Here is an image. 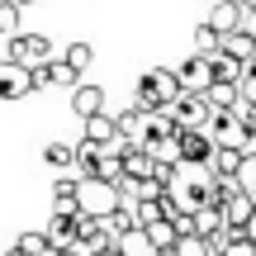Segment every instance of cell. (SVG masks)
Returning <instances> with one entry per match:
<instances>
[{
    "label": "cell",
    "instance_id": "1",
    "mask_svg": "<svg viewBox=\"0 0 256 256\" xmlns=\"http://www.w3.org/2000/svg\"><path fill=\"white\" fill-rule=\"evenodd\" d=\"M180 76L171 72V66H152V72L138 76V110L156 114V110H171L176 100H180Z\"/></svg>",
    "mask_w": 256,
    "mask_h": 256
},
{
    "label": "cell",
    "instance_id": "2",
    "mask_svg": "<svg viewBox=\"0 0 256 256\" xmlns=\"http://www.w3.org/2000/svg\"><path fill=\"white\" fill-rule=\"evenodd\" d=\"M76 209L90 214V218H110L114 209H124V194H119V185H110V180H81Z\"/></svg>",
    "mask_w": 256,
    "mask_h": 256
},
{
    "label": "cell",
    "instance_id": "3",
    "mask_svg": "<svg viewBox=\"0 0 256 256\" xmlns=\"http://www.w3.org/2000/svg\"><path fill=\"white\" fill-rule=\"evenodd\" d=\"M5 62L24 66V72L48 66V62H52V43H48L43 34H19V38H10V57H5Z\"/></svg>",
    "mask_w": 256,
    "mask_h": 256
},
{
    "label": "cell",
    "instance_id": "4",
    "mask_svg": "<svg viewBox=\"0 0 256 256\" xmlns=\"http://www.w3.org/2000/svg\"><path fill=\"white\" fill-rule=\"evenodd\" d=\"M166 114L176 119V128H180V133H185V128H209V119H214L209 100H204V95H190V90H185V95H180V100H176Z\"/></svg>",
    "mask_w": 256,
    "mask_h": 256
},
{
    "label": "cell",
    "instance_id": "5",
    "mask_svg": "<svg viewBox=\"0 0 256 256\" xmlns=\"http://www.w3.org/2000/svg\"><path fill=\"white\" fill-rule=\"evenodd\" d=\"M48 242H52L57 252H72L76 242H81V209H62V214H52V223H48Z\"/></svg>",
    "mask_w": 256,
    "mask_h": 256
},
{
    "label": "cell",
    "instance_id": "6",
    "mask_svg": "<svg viewBox=\"0 0 256 256\" xmlns=\"http://www.w3.org/2000/svg\"><path fill=\"white\" fill-rule=\"evenodd\" d=\"M214 138H209V128H185L180 133V162L185 166H209L214 162Z\"/></svg>",
    "mask_w": 256,
    "mask_h": 256
},
{
    "label": "cell",
    "instance_id": "7",
    "mask_svg": "<svg viewBox=\"0 0 256 256\" xmlns=\"http://www.w3.org/2000/svg\"><path fill=\"white\" fill-rule=\"evenodd\" d=\"M180 90H190V95H209V86H214V62L209 57H200L194 52L190 62H180Z\"/></svg>",
    "mask_w": 256,
    "mask_h": 256
},
{
    "label": "cell",
    "instance_id": "8",
    "mask_svg": "<svg viewBox=\"0 0 256 256\" xmlns=\"http://www.w3.org/2000/svg\"><path fill=\"white\" fill-rule=\"evenodd\" d=\"M34 95V76L14 62H0V100H24Z\"/></svg>",
    "mask_w": 256,
    "mask_h": 256
},
{
    "label": "cell",
    "instance_id": "9",
    "mask_svg": "<svg viewBox=\"0 0 256 256\" xmlns=\"http://www.w3.org/2000/svg\"><path fill=\"white\" fill-rule=\"evenodd\" d=\"M204 24H209V28H218V34L228 38V34H238V28L247 24V10H242L238 0H218V5L209 10V19H204Z\"/></svg>",
    "mask_w": 256,
    "mask_h": 256
},
{
    "label": "cell",
    "instance_id": "10",
    "mask_svg": "<svg viewBox=\"0 0 256 256\" xmlns=\"http://www.w3.org/2000/svg\"><path fill=\"white\" fill-rule=\"evenodd\" d=\"M152 171H156V156L147 152V147L128 142L124 147V176H128V180H152Z\"/></svg>",
    "mask_w": 256,
    "mask_h": 256
},
{
    "label": "cell",
    "instance_id": "11",
    "mask_svg": "<svg viewBox=\"0 0 256 256\" xmlns=\"http://www.w3.org/2000/svg\"><path fill=\"white\" fill-rule=\"evenodd\" d=\"M252 214H256V200L252 194H232L228 204H223V218H228V232H247V223H252Z\"/></svg>",
    "mask_w": 256,
    "mask_h": 256
},
{
    "label": "cell",
    "instance_id": "12",
    "mask_svg": "<svg viewBox=\"0 0 256 256\" xmlns=\"http://www.w3.org/2000/svg\"><path fill=\"white\" fill-rule=\"evenodd\" d=\"M100 166H104V147H95V142H76V176L81 180H100Z\"/></svg>",
    "mask_w": 256,
    "mask_h": 256
},
{
    "label": "cell",
    "instance_id": "13",
    "mask_svg": "<svg viewBox=\"0 0 256 256\" xmlns=\"http://www.w3.org/2000/svg\"><path fill=\"white\" fill-rule=\"evenodd\" d=\"M72 110L81 114V124L95 119V114H104V90H100V86H76V90H72Z\"/></svg>",
    "mask_w": 256,
    "mask_h": 256
},
{
    "label": "cell",
    "instance_id": "14",
    "mask_svg": "<svg viewBox=\"0 0 256 256\" xmlns=\"http://www.w3.org/2000/svg\"><path fill=\"white\" fill-rule=\"evenodd\" d=\"M114 119H119V138H124V142H138V147L147 142V110H138V104H133V110L114 114Z\"/></svg>",
    "mask_w": 256,
    "mask_h": 256
},
{
    "label": "cell",
    "instance_id": "15",
    "mask_svg": "<svg viewBox=\"0 0 256 256\" xmlns=\"http://www.w3.org/2000/svg\"><path fill=\"white\" fill-rule=\"evenodd\" d=\"M242 162H247V152H238V147H218V152H214V162H209V171L223 176V180H238Z\"/></svg>",
    "mask_w": 256,
    "mask_h": 256
},
{
    "label": "cell",
    "instance_id": "16",
    "mask_svg": "<svg viewBox=\"0 0 256 256\" xmlns=\"http://www.w3.org/2000/svg\"><path fill=\"white\" fill-rule=\"evenodd\" d=\"M76 194H81V176H57L52 180V214L76 209Z\"/></svg>",
    "mask_w": 256,
    "mask_h": 256
},
{
    "label": "cell",
    "instance_id": "17",
    "mask_svg": "<svg viewBox=\"0 0 256 256\" xmlns=\"http://www.w3.org/2000/svg\"><path fill=\"white\" fill-rule=\"evenodd\" d=\"M223 52L252 66V62H256V38L247 34V28H238V34H228V38H223Z\"/></svg>",
    "mask_w": 256,
    "mask_h": 256
},
{
    "label": "cell",
    "instance_id": "18",
    "mask_svg": "<svg viewBox=\"0 0 256 256\" xmlns=\"http://www.w3.org/2000/svg\"><path fill=\"white\" fill-rule=\"evenodd\" d=\"M209 62H214V81H228V86H242V76H247V62H238V57H228V52L209 57Z\"/></svg>",
    "mask_w": 256,
    "mask_h": 256
},
{
    "label": "cell",
    "instance_id": "19",
    "mask_svg": "<svg viewBox=\"0 0 256 256\" xmlns=\"http://www.w3.org/2000/svg\"><path fill=\"white\" fill-rule=\"evenodd\" d=\"M142 232L152 238V247L162 252V256H171V252H176V242H180V232H176V223H171V218L152 223V228H142Z\"/></svg>",
    "mask_w": 256,
    "mask_h": 256
},
{
    "label": "cell",
    "instance_id": "20",
    "mask_svg": "<svg viewBox=\"0 0 256 256\" xmlns=\"http://www.w3.org/2000/svg\"><path fill=\"white\" fill-rule=\"evenodd\" d=\"M119 252H124V256H162V252L152 247V238H147L142 228H133V232H124V238H119Z\"/></svg>",
    "mask_w": 256,
    "mask_h": 256
},
{
    "label": "cell",
    "instance_id": "21",
    "mask_svg": "<svg viewBox=\"0 0 256 256\" xmlns=\"http://www.w3.org/2000/svg\"><path fill=\"white\" fill-rule=\"evenodd\" d=\"M194 52H200V57H218L223 52V34L209 28V24H200V28H194Z\"/></svg>",
    "mask_w": 256,
    "mask_h": 256
},
{
    "label": "cell",
    "instance_id": "22",
    "mask_svg": "<svg viewBox=\"0 0 256 256\" xmlns=\"http://www.w3.org/2000/svg\"><path fill=\"white\" fill-rule=\"evenodd\" d=\"M48 72H52V86H62V90H76V86H81V72H76L66 57H52Z\"/></svg>",
    "mask_w": 256,
    "mask_h": 256
},
{
    "label": "cell",
    "instance_id": "23",
    "mask_svg": "<svg viewBox=\"0 0 256 256\" xmlns=\"http://www.w3.org/2000/svg\"><path fill=\"white\" fill-rule=\"evenodd\" d=\"M48 166H57V171H76V147L72 142H48Z\"/></svg>",
    "mask_w": 256,
    "mask_h": 256
},
{
    "label": "cell",
    "instance_id": "24",
    "mask_svg": "<svg viewBox=\"0 0 256 256\" xmlns=\"http://www.w3.org/2000/svg\"><path fill=\"white\" fill-rule=\"evenodd\" d=\"M104 228H110V238H114V242H119L124 232H133V228H138V218H133V204H124V209H114L110 218H104Z\"/></svg>",
    "mask_w": 256,
    "mask_h": 256
},
{
    "label": "cell",
    "instance_id": "25",
    "mask_svg": "<svg viewBox=\"0 0 256 256\" xmlns=\"http://www.w3.org/2000/svg\"><path fill=\"white\" fill-rule=\"evenodd\" d=\"M171 256H218V252H214V242H209V238L190 232V238H180V242H176V252H171Z\"/></svg>",
    "mask_w": 256,
    "mask_h": 256
},
{
    "label": "cell",
    "instance_id": "26",
    "mask_svg": "<svg viewBox=\"0 0 256 256\" xmlns=\"http://www.w3.org/2000/svg\"><path fill=\"white\" fill-rule=\"evenodd\" d=\"M19 19H24V5L0 0V34H5V38H19Z\"/></svg>",
    "mask_w": 256,
    "mask_h": 256
},
{
    "label": "cell",
    "instance_id": "27",
    "mask_svg": "<svg viewBox=\"0 0 256 256\" xmlns=\"http://www.w3.org/2000/svg\"><path fill=\"white\" fill-rule=\"evenodd\" d=\"M24 256H48V252H57L52 242H48V232H19V242H14Z\"/></svg>",
    "mask_w": 256,
    "mask_h": 256
},
{
    "label": "cell",
    "instance_id": "28",
    "mask_svg": "<svg viewBox=\"0 0 256 256\" xmlns=\"http://www.w3.org/2000/svg\"><path fill=\"white\" fill-rule=\"evenodd\" d=\"M133 218H138V228H152V223L166 218V209H162V200H142V204H133Z\"/></svg>",
    "mask_w": 256,
    "mask_h": 256
},
{
    "label": "cell",
    "instance_id": "29",
    "mask_svg": "<svg viewBox=\"0 0 256 256\" xmlns=\"http://www.w3.org/2000/svg\"><path fill=\"white\" fill-rule=\"evenodd\" d=\"M238 190L256 200V152H247V162H242V171H238Z\"/></svg>",
    "mask_w": 256,
    "mask_h": 256
},
{
    "label": "cell",
    "instance_id": "30",
    "mask_svg": "<svg viewBox=\"0 0 256 256\" xmlns=\"http://www.w3.org/2000/svg\"><path fill=\"white\" fill-rule=\"evenodd\" d=\"M218 256H256V242L247 238V232H232V238H228V247H223Z\"/></svg>",
    "mask_w": 256,
    "mask_h": 256
},
{
    "label": "cell",
    "instance_id": "31",
    "mask_svg": "<svg viewBox=\"0 0 256 256\" xmlns=\"http://www.w3.org/2000/svg\"><path fill=\"white\" fill-rule=\"evenodd\" d=\"M66 62H72L76 72H86V66L95 62V48L90 43H72V48H66Z\"/></svg>",
    "mask_w": 256,
    "mask_h": 256
},
{
    "label": "cell",
    "instance_id": "32",
    "mask_svg": "<svg viewBox=\"0 0 256 256\" xmlns=\"http://www.w3.org/2000/svg\"><path fill=\"white\" fill-rule=\"evenodd\" d=\"M242 104L256 110V72H252V66H247V76H242Z\"/></svg>",
    "mask_w": 256,
    "mask_h": 256
},
{
    "label": "cell",
    "instance_id": "33",
    "mask_svg": "<svg viewBox=\"0 0 256 256\" xmlns=\"http://www.w3.org/2000/svg\"><path fill=\"white\" fill-rule=\"evenodd\" d=\"M28 76H34V90H48V86H52V72H48V66H34Z\"/></svg>",
    "mask_w": 256,
    "mask_h": 256
},
{
    "label": "cell",
    "instance_id": "34",
    "mask_svg": "<svg viewBox=\"0 0 256 256\" xmlns=\"http://www.w3.org/2000/svg\"><path fill=\"white\" fill-rule=\"evenodd\" d=\"M242 28H247V34L256 38V10H247V24H242Z\"/></svg>",
    "mask_w": 256,
    "mask_h": 256
},
{
    "label": "cell",
    "instance_id": "35",
    "mask_svg": "<svg viewBox=\"0 0 256 256\" xmlns=\"http://www.w3.org/2000/svg\"><path fill=\"white\" fill-rule=\"evenodd\" d=\"M95 256H124V252H119V247H110V252H95Z\"/></svg>",
    "mask_w": 256,
    "mask_h": 256
},
{
    "label": "cell",
    "instance_id": "36",
    "mask_svg": "<svg viewBox=\"0 0 256 256\" xmlns=\"http://www.w3.org/2000/svg\"><path fill=\"white\" fill-rule=\"evenodd\" d=\"M238 5H242V10H256V0H238Z\"/></svg>",
    "mask_w": 256,
    "mask_h": 256
},
{
    "label": "cell",
    "instance_id": "37",
    "mask_svg": "<svg viewBox=\"0 0 256 256\" xmlns=\"http://www.w3.org/2000/svg\"><path fill=\"white\" fill-rule=\"evenodd\" d=\"M14 5H24V10H28V5H38V0H14Z\"/></svg>",
    "mask_w": 256,
    "mask_h": 256
},
{
    "label": "cell",
    "instance_id": "38",
    "mask_svg": "<svg viewBox=\"0 0 256 256\" xmlns=\"http://www.w3.org/2000/svg\"><path fill=\"white\" fill-rule=\"evenodd\" d=\"M5 256H24V252H19V247H10V252H5Z\"/></svg>",
    "mask_w": 256,
    "mask_h": 256
},
{
    "label": "cell",
    "instance_id": "39",
    "mask_svg": "<svg viewBox=\"0 0 256 256\" xmlns=\"http://www.w3.org/2000/svg\"><path fill=\"white\" fill-rule=\"evenodd\" d=\"M214 5H218V0H214Z\"/></svg>",
    "mask_w": 256,
    "mask_h": 256
}]
</instances>
